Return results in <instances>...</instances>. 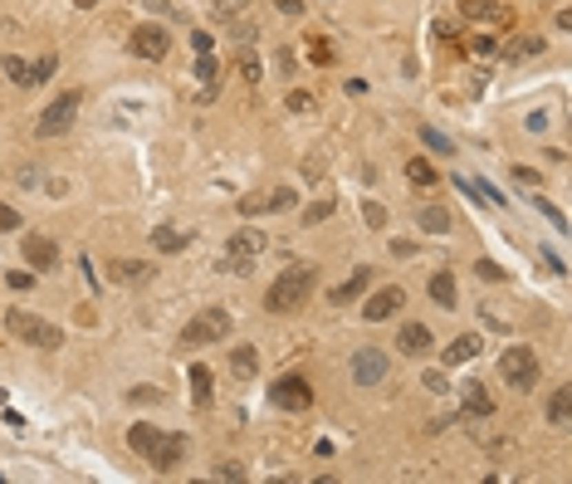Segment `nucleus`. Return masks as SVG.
Masks as SVG:
<instances>
[{"label":"nucleus","instance_id":"1","mask_svg":"<svg viewBox=\"0 0 572 484\" xmlns=\"http://www.w3.org/2000/svg\"><path fill=\"white\" fill-rule=\"evenodd\" d=\"M127 445L152 465V470H176L181 465V455H186V436H176V430H172V436H167V430H157V425H132L127 430Z\"/></svg>","mask_w":572,"mask_h":484},{"label":"nucleus","instance_id":"2","mask_svg":"<svg viewBox=\"0 0 572 484\" xmlns=\"http://www.w3.org/2000/svg\"><path fill=\"white\" fill-rule=\"evenodd\" d=\"M314 284H318V269H314V264H289L284 274L265 289V308H269V313H294V308L308 303Z\"/></svg>","mask_w":572,"mask_h":484},{"label":"nucleus","instance_id":"3","mask_svg":"<svg viewBox=\"0 0 572 484\" xmlns=\"http://www.w3.org/2000/svg\"><path fill=\"white\" fill-rule=\"evenodd\" d=\"M6 328H10V338H20L30 347H44V352L64 347V328H59V323H49L39 313H25V308H10L6 313Z\"/></svg>","mask_w":572,"mask_h":484},{"label":"nucleus","instance_id":"4","mask_svg":"<svg viewBox=\"0 0 572 484\" xmlns=\"http://www.w3.org/2000/svg\"><path fill=\"white\" fill-rule=\"evenodd\" d=\"M235 328V318L225 308H196V318L181 328V347H211V343H225Z\"/></svg>","mask_w":572,"mask_h":484},{"label":"nucleus","instance_id":"5","mask_svg":"<svg viewBox=\"0 0 572 484\" xmlns=\"http://www.w3.org/2000/svg\"><path fill=\"white\" fill-rule=\"evenodd\" d=\"M499 382L513 387V392L538 387V352L533 347H504L499 352Z\"/></svg>","mask_w":572,"mask_h":484},{"label":"nucleus","instance_id":"6","mask_svg":"<svg viewBox=\"0 0 572 484\" xmlns=\"http://www.w3.org/2000/svg\"><path fill=\"white\" fill-rule=\"evenodd\" d=\"M79 103H83V93L79 88H69V93H59L54 103L39 113V123H34V132L39 137H64L69 128H74V118H79Z\"/></svg>","mask_w":572,"mask_h":484},{"label":"nucleus","instance_id":"7","mask_svg":"<svg viewBox=\"0 0 572 484\" xmlns=\"http://www.w3.org/2000/svg\"><path fill=\"white\" fill-rule=\"evenodd\" d=\"M387 376H391V362H387L382 347H357L352 352V382L357 387H382Z\"/></svg>","mask_w":572,"mask_h":484},{"label":"nucleus","instance_id":"8","mask_svg":"<svg viewBox=\"0 0 572 484\" xmlns=\"http://www.w3.org/2000/svg\"><path fill=\"white\" fill-rule=\"evenodd\" d=\"M127 49L137 54V59L157 64V59H167V54H172V34H167L162 25H137V30L127 34Z\"/></svg>","mask_w":572,"mask_h":484},{"label":"nucleus","instance_id":"9","mask_svg":"<svg viewBox=\"0 0 572 484\" xmlns=\"http://www.w3.org/2000/svg\"><path fill=\"white\" fill-rule=\"evenodd\" d=\"M460 20L470 25H494V30H509L513 25V10L504 0H460Z\"/></svg>","mask_w":572,"mask_h":484},{"label":"nucleus","instance_id":"10","mask_svg":"<svg viewBox=\"0 0 572 484\" xmlns=\"http://www.w3.org/2000/svg\"><path fill=\"white\" fill-rule=\"evenodd\" d=\"M269 401L279 411H308L314 406V387H308L303 376H279V382L269 387Z\"/></svg>","mask_w":572,"mask_h":484},{"label":"nucleus","instance_id":"11","mask_svg":"<svg viewBox=\"0 0 572 484\" xmlns=\"http://www.w3.org/2000/svg\"><path fill=\"white\" fill-rule=\"evenodd\" d=\"M401 308H406V289H401V284H382L377 294H367L362 318H367V323H382V318H396Z\"/></svg>","mask_w":572,"mask_h":484},{"label":"nucleus","instance_id":"12","mask_svg":"<svg viewBox=\"0 0 572 484\" xmlns=\"http://www.w3.org/2000/svg\"><path fill=\"white\" fill-rule=\"evenodd\" d=\"M20 254H25L30 269H59V245L49 240V235H39V230H30L20 240Z\"/></svg>","mask_w":572,"mask_h":484},{"label":"nucleus","instance_id":"13","mask_svg":"<svg viewBox=\"0 0 572 484\" xmlns=\"http://www.w3.org/2000/svg\"><path fill=\"white\" fill-rule=\"evenodd\" d=\"M367 289H372V269H367V264H357V269H352V274H347L338 289H328V303H333V308H347L352 299H362Z\"/></svg>","mask_w":572,"mask_h":484},{"label":"nucleus","instance_id":"14","mask_svg":"<svg viewBox=\"0 0 572 484\" xmlns=\"http://www.w3.org/2000/svg\"><path fill=\"white\" fill-rule=\"evenodd\" d=\"M431 343H436V338H431L426 323H406V328L396 333V347H401L406 357H426V352H431Z\"/></svg>","mask_w":572,"mask_h":484},{"label":"nucleus","instance_id":"15","mask_svg":"<svg viewBox=\"0 0 572 484\" xmlns=\"http://www.w3.org/2000/svg\"><path fill=\"white\" fill-rule=\"evenodd\" d=\"M265 245H269L265 230H235L230 245H225V254H235V259H254V254H265Z\"/></svg>","mask_w":572,"mask_h":484},{"label":"nucleus","instance_id":"16","mask_svg":"<svg viewBox=\"0 0 572 484\" xmlns=\"http://www.w3.org/2000/svg\"><path fill=\"white\" fill-rule=\"evenodd\" d=\"M533 54H543V34H513V39L499 49V59H504V64H518V59H533Z\"/></svg>","mask_w":572,"mask_h":484},{"label":"nucleus","instance_id":"17","mask_svg":"<svg viewBox=\"0 0 572 484\" xmlns=\"http://www.w3.org/2000/svg\"><path fill=\"white\" fill-rule=\"evenodd\" d=\"M475 357H480V333H460V338H455V343H450V347L440 352V362H445V367L475 362Z\"/></svg>","mask_w":572,"mask_h":484},{"label":"nucleus","instance_id":"18","mask_svg":"<svg viewBox=\"0 0 572 484\" xmlns=\"http://www.w3.org/2000/svg\"><path fill=\"white\" fill-rule=\"evenodd\" d=\"M147 274H152L147 259H108V279L113 284H142Z\"/></svg>","mask_w":572,"mask_h":484},{"label":"nucleus","instance_id":"19","mask_svg":"<svg viewBox=\"0 0 572 484\" xmlns=\"http://www.w3.org/2000/svg\"><path fill=\"white\" fill-rule=\"evenodd\" d=\"M416 225L431 230V235H445L455 221H450V210H445V205H416Z\"/></svg>","mask_w":572,"mask_h":484},{"label":"nucleus","instance_id":"20","mask_svg":"<svg viewBox=\"0 0 572 484\" xmlns=\"http://www.w3.org/2000/svg\"><path fill=\"white\" fill-rule=\"evenodd\" d=\"M464 416H494V396L484 382H464Z\"/></svg>","mask_w":572,"mask_h":484},{"label":"nucleus","instance_id":"21","mask_svg":"<svg viewBox=\"0 0 572 484\" xmlns=\"http://www.w3.org/2000/svg\"><path fill=\"white\" fill-rule=\"evenodd\" d=\"M431 299H436L440 308H460V294H455V274H450V269L431 274Z\"/></svg>","mask_w":572,"mask_h":484},{"label":"nucleus","instance_id":"22","mask_svg":"<svg viewBox=\"0 0 572 484\" xmlns=\"http://www.w3.org/2000/svg\"><path fill=\"white\" fill-rule=\"evenodd\" d=\"M0 74H6L15 88H34V74H30V64L20 59V54H0Z\"/></svg>","mask_w":572,"mask_h":484},{"label":"nucleus","instance_id":"23","mask_svg":"<svg viewBox=\"0 0 572 484\" xmlns=\"http://www.w3.org/2000/svg\"><path fill=\"white\" fill-rule=\"evenodd\" d=\"M152 245H157L162 254H181V250L191 245V235L176 230V225H162V230H152Z\"/></svg>","mask_w":572,"mask_h":484},{"label":"nucleus","instance_id":"24","mask_svg":"<svg viewBox=\"0 0 572 484\" xmlns=\"http://www.w3.org/2000/svg\"><path fill=\"white\" fill-rule=\"evenodd\" d=\"M567 416H572V387H553V396H548V425H567Z\"/></svg>","mask_w":572,"mask_h":484},{"label":"nucleus","instance_id":"25","mask_svg":"<svg viewBox=\"0 0 572 484\" xmlns=\"http://www.w3.org/2000/svg\"><path fill=\"white\" fill-rule=\"evenodd\" d=\"M230 372H235V376H254V372H259V352H254L249 343H245V347H230Z\"/></svg>","mask_w":572,"mask_h":484},{"label":"nucleus","instance_id":"26","mask_svg":"<svg viewBox=\"0 0 572 484\" xmlns=\"http://www.w3.org/2000/svg\"><path fill=\"white\" fill-rule=\"evenodd\" d=\"M333 210H338V201H333V196H323V201H314V205H303V230H314V225L333 221Z\"/></svg>","mask_w":572,"mask_h":484},{"label":"nucleus","instance_id":"27","mask_svg":"<svg viewBox=\"0 0 572 484\" xmlns=\"http://www.w3.org/2000/svg\"><path fill=\"white\" fill-rule=\"evenodd\" d=\"M406 177H411V186H436V167H431V161H421V157L406 161Z\"/></svg>","mask_w":572,"mask_h":484},{"label":"nucleus","instance_id":"28","mask_svg":"<svg viewBox=\"0 0 572 484\" xmlns=\"http://www.w3.org/2000/svg\"><path fill=\"white\" fill-rule=\"evenodd\" d=\"M421 142H426V147H431V152H440V157H450V152H455V147H450V137H445V132H440V128H431V123H426V128H421Z\"/></svg>","mask_w":572,"mask_h":484},{"label":"nucleus","instance_id":"29","mask_svg":"<svg viewBox=\"0 0 572 484\" xmlns=\"http://www.w3.org/2000/svg\"><path fill=\"white\" fill-rule=\"evenodd\" d=\"M191 387H196V401L201 406L211 401V367H191Z\"/></svg>","mask_w":572,"mask_h":484},{"label":"nucleus","instance_id":"30","mask_svg":"<svg viewBox=\"0 0 572 484\" xmlns=\"http://www.w3.org/2000/svg\"><path fill=\"white\" fill-rule=\"evenodd\" d=\"M362 221H367L372 230H387V205H377V201H362Z\"/></svg>","mask_w":572,"mask_h":484},{"label":"nucleus","instance_id":"31","mask_svg":"<svg viewBox=\"0 0 572 484\" xmlns=\"http://www.w3.org/2000/svg\"><path fill=\"white\" fill-rule=\"evenodd\" d=\"M196 79H201V83H216V79H221V69H216L211 54H196Z\"/></svg>","mask_w":572,"mask_h":484},{"label":"nucleus","instance_id":"32","mask_svg":"<svg viewBox=\"0 0 572 484\" xmlns=\"http://www.w3.org/2000/svg\"><path fill=\"white\" fill-rule=\"evenodd\" d=\"M533 210H538V215H548V221H553L558 230H567V221H562V210H558L553 201H543V196H533Z\"/></svg>","mask_w":572,"mask_h":484},{"label":"nucleus","instance_id":"33","mask_svg":"<svg viewBox=\"0 0 572 484\" xmlns=\"http://www.w3.org/2000/svg\"><path fill=\"white\" fill-rule=\"evenodd\" d=\"M240 74H245L249 83L259 79V59H254V49H240Z\"/></svg>","mask_w":572,"mask_h":484},{"label":"nucleus","instance_id":"34","mask_svg":"<svg viewBox=\"0 0 572 484\" xmlns=\"http://www.w3.org/2000/svg\"><path fill=\"white\" fill-rule=\"evenodd\" d=\"M294 201H298V196H294L289 186H279V191H269V210H289Z\"/></svg>","mask_w":572,"mask_h":484},{"label":"nucleus","instance_id":"35","mask_svg":"<svg viewBox=\"0 0 572 484\" xmlns=\"http://www.w3.org/2000/svg\"><path fill=\"white\" fill-rule=\"evenodd\" d=\"M0 230H20V210L0 201Z\"/></svg>","mask_w":572,"mask_h":484},{"label":"nucleus","instance_id":"36","mask_svg":"<svg viewBox=\"0 0 572 484\" xmlns=\"http://www.w3.org/2000/svg\"><path fill=\"white\" fill-rule=\"evenodd\" d=\"M289 108H294V113H314V93H289Z\"/></svg>","mask_w":572,"mask_h":484},{"label":"nucleus","instance_id":"37","mask_svg":"<svg viewBox=\"0 0 572 484\" xmlns=\"http://www.w3.org/2000/svg\"><path fill=\"white\" fill-rule=\"evenodd\" d=\"M54 64H59V59H54V54H44V59H39V64L30 69V74H34V83H44L49 74H54Z\"/></svg>","mask_w":572,"mask_h":484},{"label":"nucleus","instance_id":"38","mask_svg":"<svg viewBox=\"0 0 572 484\" xmlns=\"http://www.w3.org/2000/svg\"><path fill=\"white\" fill-rule=\"evenodd\" d=\"M475 274H480V279H489V284H494V279H504V269H499V264H494V259H480V264H475Z\"/></svg>","mask_w":572,"mask_h":484},{"label":"nucleus","instance_id":"39","mask_svg":"<svg viewBox=\"0 0 572 484\" xmlns=\"http://www.w3.org/2000/svg\"><path fill=\"white\" fill-rule=\"evenodd\" d=\"M216 479H245V470H240L235 460H221V465H216Z\"/></svg>","mask_w":572,"mask_h":484},{"label":"nucleus","instance_id":"40","mask_svg":"<svg viewBox=\"0 0 572 484\" xmlns=\"http://www.w3.org/2000/svg\"><path fill=\"white\" fill-rule=\"evenodd\" d=\"M211 44H216L211 30H196V34H191V49H196V54H211Z\"/></svg>","mask_w":572,"mask_h":484},{"label":"nucleus","instance_id":"41","mask_svg":"<svg viewBox=\"0 0 572 484\" xmlns=\"http://www.w3.org/2000/svg\"><path fill=\"white\" fill-rule=\"evenodd\" d=\"M240 6H249V0H216V15H221V20H230Z\"/></svg>","mask_w":572,"mask_h":484},{"label":"nucleus","instance_id":"42","mask_svg":"<svg viewBox=\"0 0 572 484\" xmlns=\"http://www.w3.org/2000/svg\"><path fill=\"white\" fill-rule=\"evenodd\" d=\"M513 181H518V186H538V172H533V167H513Z\"/></svg>","mask_w":572,"mask_h":484},{"label":"nucleus","instance_id":"43","mask_svg":"<svg viewBox=\"0 0 572 484\" xmlns=\"http://www.w3.org/2000/svg\"><path fill=\"white\" fill-rule=\"evenodd\" d=\"M147 10H157V15H167V20H176V10L167 6V0H147Z\"/></svg>","mask_w":572,"mask_h":484},{"label":"nucleus","instance_id":"44","mask_svg":"<svg viewBox=\"0 0 572 484\" xmlns=\"http://www.w3.org/2000/svg\"><path fill=\"white\" fill-rule=\"evenodd\" d=\"M30 284H34V279L25 274V269H15V274H10V289H30Z\"/></svg>","mask_w":572,"mask_h":484},{"label":"nucleus","instance_id":"45","mask_svg":"<svg viewBox=\"0 0 572 484\" xmlns=\"http://www.w3.org/2000/svg\"><path fill=\"white\" fill-rule=\"evenodd\" d=\"M470 49H475V54H494L499 44H494V39H470Z\"/></svg>","mask_w":572,"mask_h":484},{"label":"nucleus","instance_id":"46","mask_svg":"<svg viewBox=\"0 0 572 484\" xmlns=\"http://www.w3.org/2000/svg\"><path fill=\"white\" fill-rule=\"evenodd\" d=\"M391 254H401V259H406V254H416V245H411V240H391Z\"/></svg>","mask_w":572,"mask_h":484},{"label":"nucleus","instance_id":"47","mask_svg":"<svg viewBox=\"0 0 572 484\" xmlns=\"http://www.w3.org/2000/svg\"><path fill=\"white\" fill-rule=\"evenodd\" d=\"M279 10L284 15H303V0H279Z\"/></svg>","mask_w":572,"mask_h":484},{"label":"nucleus","instance_id":"48","mask_svg":"<svg viewBox=\"0 0 572 484\" xmlns=\"http://www.w3.org/2000/svg\"><path fill=\"white\" fill-rule=\"evenodd\" d=\"M74 6H79V10H93V6H98V0H74Z\"/></svg>","mask_w":572,"mask_h":484},{"label":"nucleus","instance_id":"49","mask_svg":"<svg viewBox=\"0 0 572 484\" xmlns=\"http://www.w3.org/2000/svg\"><path fill=\"white\" fill-rule=\"evenodd\" d=\"M0 406H6V387H0Z\"/></svg>","mask_w":572,"mask_h":484}]
</instances>
